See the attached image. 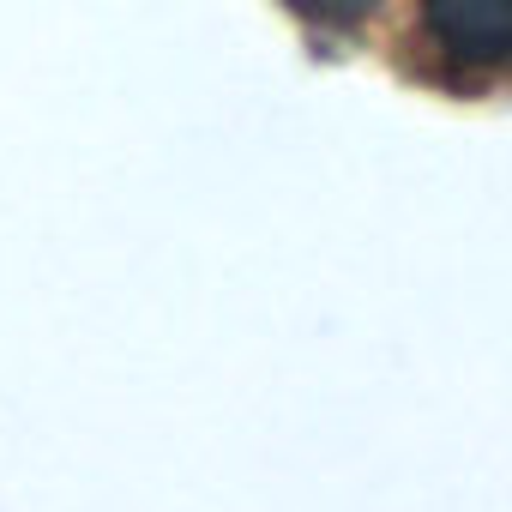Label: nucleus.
Here are the masks:
<instances>
[{
	"instance_id": "f257e3e1",
	"label": "nucleus",
	"mask_w": 512,
	"mask_h": 512,
	"mask_svg": "<svg viewBox=\"0 0 512 512\" xmlns=\"http://www.w3.org/2000/svg\"><path fill=\"white\" fill-rule=\"evenodd\" d=\"M422 31L452 67H512V0H422Z\"/></svg>"
},
{
	"instance_id": "f03ea898",
	"label": "nucleus",
	"mask_w": 512,
	"mask_h": 512,
	"mask_svg": "<svg viewBox=\"0 0 512 512\" xmlns=\"http://www.w3.org/2000/svg\"><path fill=\"white\" fill-rule=\"evenodd\" d=\"M284 7H290L296 19H308V25L344 31V25H356V19H368V13H374V0H284Z\"/></svg>"
}]
</instances>
